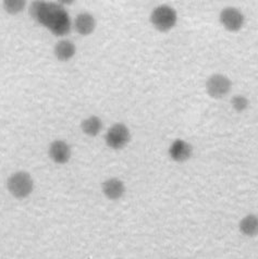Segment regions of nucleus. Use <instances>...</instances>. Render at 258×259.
I'll list each match as a JSON object with an SVG mask.
<instances>
[{
  "mask_svg": "<svg viewBox=\"0 0 258 259\" xmlns=\"http://www.w3.org/2000/svg\"><path fill=\"white\" fill-rule=\"evenodd\" d=\"M102 188H103V193L105 194V196L111 200H117L121 198L125 192L124 183L117 178H111V179L106 180V181L103 183Z\"/></svg>",
  "mask_w": 258,
  "mask_h": 259,
  "instance_id": "obj_9",
  "label": "nucleus"
},
{
  "mask_svg": "<svg viewBox=\"0 0 258 259\" xmlns=\"http://www.w3.org/2000/svg\"><path fill=\"white\" fill-rule=\"evenodd\" d=\"M130 130L123 123L113 124L106 134V144L112 149H122L130 142Z\"/></svg>",
  "mask_w": 258,
  "mask_h": 259,
  "instance_id": "obj_4",
  "label": "nucleus"
},
{
  "mask_svg": "<svg viewBox=\"0 0 258 259\" xmlns=\"http://www.w3.org/2000/svg\"><path fill=\"white\" fill-rule=\"evenodd\" d=\"M31 16L35 21L47 27L56 36H64L71 30V19L68 12L58 4L34 2L31 6Z\"/></svg>",
  "mask_w": 258,
  "mask_h": 259,
  "instance_id": "obj_1",
  "label": "nucleus"
},
{
  "mask_svg": "<svg viewBox=\"0 0 258 259\" xmlns=\"http://www.w3.org/2000/svg\"><path fill=\"white\" fill-rule=\"evenodd\" d=\"M232 83L229 78L222 74H212L206 82V91L212 98H222L231 91Z\"/></svg>",
  "mask_w": 258,
  "mask_h": 259,
  "instance_id": "obj_5",
  "label": "nucleus"
},
{
  "mask_svg": "<svg viewBox=\"0 0 258 259\" xmlns=\"http://www.w3.org/2000/svg\"><path fill=\"white\" fill-rule=\"evenodd\" d=\"M74 26L78 34L86 36L94 32L95 26H96V21H95V18L93 17L91 13L83 12L76 17L74 21Z\"/></svg>",
  "mask_w": 258,
  "mask_h": 259,
  "instance_id": "obj_10",
  "label": "nucleus"
},
{
  "mask_svg": "<svg viewBox=\"0 0 258 259\" xmlns=\"http://www.w3.org/2000/svg\"><path fill=\"white\" fill-rule=\"evenodd\" d=\"M220 22L230 32L240 31L244 24V16L238 9L228 7L220 12Z\"/></svg>",
  "mask_w": 258,
  "mask_h": 259,
  "instance_id": "obj_6",
  "label": "nucleus"
},
{
  "mask_svg": "<svg viewBox=\"0 0 258 259\" xmlns=\"http://www.w3.org/2000/svg\"><path fill=\"white\" fill-rule=\"evenodd\" d=\"M7 188H8L13 197L22 199L27 197L33 192L34 182L30 174L24 171H19L8 179Z\"/></svg>",
  "mask_w": 258,
  "mask_h": 259,
  "instance_id": "obj_2",
  "label": "nucleus"
},
{
  "mask_svg": "<svg viewBox=\"0 0 258 259\" xmlns=\"http://www.w3.org/2000/svg\"><path fill=\"white\" fill-rule=\"evenodd\" d=\"M192 146L188 142L183 140H176L171 144L169 148V155L172 160L178 162H183L190 159L192 156Z\"/></svg>",
  "mask_w": 258,
  "mask_h": 259,
  "instance_id": "obj_8",
  "label": "nucleus"
},
{
  "mask_svg": "<svg viewBox=\"0 0 258 259\" xmlns=\"http://www.w3.org/2000/svg\"><path fill=\"white\" fill-rule=\"evenodd\" d=\"M76 53L75 45L72 41L63 39L57 42L55 46V56L57 59L60 61H68L71 58H73V56Z\"/></svg>",
  "mask_w": 258,
  "mask_h": 259,
  "instance_id": "obj_12",
  "label": "nucleus"
},
{
  "mask_svg": "<svg viewBox=\"0 0 258 259\" xmlns=\"http://www.w3.org/2000/svg\"><path fill=\"white\" fill-rule=\"evenodd\" d=\"M177 21L178 14L176 10L167 5L157 7L150 14V22L155 26L156 30L160 32L170 31L177 24Z\"/></svg>",
  "mask_w": 258,
  "mask_h": 259,
  "instance_id": "obj_3",
  "label": "nucleus"
},
{
  "mask_svg": "<svg viewBox=\"0 0 258 259\" xmlns=\"http://www.w3.org/2000/svg\"><path fill=\"white\" fill-rule=\"evenodd\" d=\"M82 131L89 136H96L99 134V132L102 131L103 128V122L98 117L96 116H92L88 119H85L82 124Z\"/></svg>",
  "mask_w": 258,
  "mask_h": 259,
  "instance_id": "obj_13",
  "label": "nucleus"
},
{
  "mask_svg": "<svg viewBox=\"0 0 258 259\" xmlns=\"http://www.w3.org/2000/svg\"><path fill=\"white\" fill-rule=\"evenodd\" d=\"M231 104H232V107L235 111L242 112L248 107L249 103H248V99L246 97L242 96V95H236L231 99Z\"/></svg>",
  "mask_w": 258,
  "mask_h": 259,
  "instance_id": "obj_15",
  "label": "nucleus"
},
{
  "mask_svg": "<svg viewBox=\"0 0 258 259\" xmlns=\"http://www.w3.org/2000/svg\"><path fill=\"white\" fill-rule=\"evenodd\" d=\"M49 156L56 163H67L71 157V149L64 141H54L49 146Z\"/></svg>",
  "mask_w": 258,
  "mask_h": 259,
  "instance_id": "obj_7",
  "label": "nucleus"
},
{
  "mask_svg": "<svg viewBox=\"0 0 258 259\" xmlns=\"http://www.w3.org/2000/svg\"><path fill=\"white\" fill-rule=\"evenodd\" d=\"M26 6L25 0H5L4 8L10 14H17L22 12Z\"/></svg>",
  "mask_w": 258,
  "mask_h": 259,
  "instance_id": "obj_14",
  "label": "nucleus"
},
{
  "mask_svg": "<svg viewBox=\"0 0 258 259\" xmlns=\"http://www.w3.org/2000/svg\"><path fill=\"white\" fill-rule=\"evenodd\" d=\"M240 232L247 237H254L258 235V215L249 213L242 218L239 224Z\"/></svg>",
  "mask_w": 258,
  "mask_h": 259,
  "instance_id": "obj_11",
  "label": "nucleus"
}]
</instances>
